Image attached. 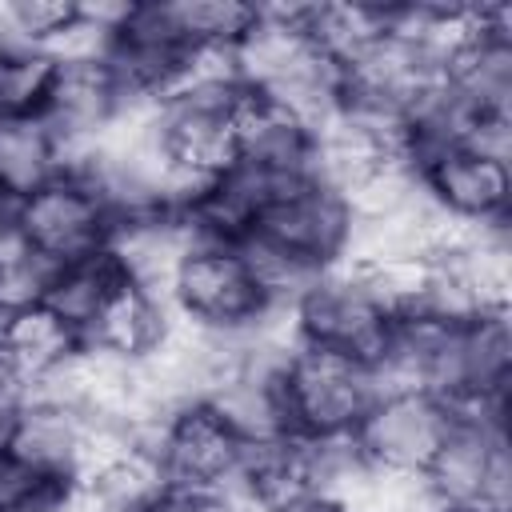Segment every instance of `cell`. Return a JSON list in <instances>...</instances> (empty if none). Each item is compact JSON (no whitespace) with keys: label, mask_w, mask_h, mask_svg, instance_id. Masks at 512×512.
Returning a JSON list of instances; mask_svg holds the SVG:
<instances>
[{"label":"cell","mask_w":512,"mask_h":512,"mask_svg":"<svg viewBox=\"0 0 512 512\" xmlns=\"http://www.w3.org/2000/svg\"><path fill=\"white\" fill-rule=\"evenodd\" d=\"M20 248V236H16V220H12V204L0 200V264Z\"/></svg>","instance_id":"obj_25"},{"label":"cell","mask_w":512,"mask_h":512,"mask_svg":"<svg viewBox=\"0 0 512 512\" xmlns=\"http://www.w3.org/2000/svg\"><path fill=\"white\" fill-rule=\"evenodd\" d=\"M296 512H348V508H340V504H332V500H312V504H304V508H296Z\"/></svg>","instance_id":"obj_26"},{"label":"cell","mask_w":512,"mask_h":512,"mask_svg":"<svg viewBox=\"0 0 512 512\" xmlns=\"http://www.w3.org/2000/svg\"><path fill=\"white\" fill-rule=\"evenodd\" d=\"M48 276H52V264L40 260L36 252H28V248L20 244V248L0 264V312L44 300Z\"/></svg>","instance_id":"obj_21"},{"label":"cell","mask_w":512,"mask_h":512,"mask_svg":"<svg viewBox=\"0 0 512 512\" xmlns=\"http://www.w3.org/2000/svg\"><path fill=\"white\" fill-rule=\"evenodd\" d=\"M144 512H240L228 492H188V488H160Z\"/></svg>","instance_id":"obj_23"},{"label":"cell","mask_w":512,"mask_h":512,"mask_svg":"<svg viewBox=\"0 0 512 512\" xmlns=\"http://www.w3.org/2000/svg\"><path fill=\"white\" fill-rule=\"evenodd\" d=\"M288 324L296 344L372 364L384 352L396 320L376 304V296L348 264H336L296 296V304L288 308Z\"/></svg>","instance_id":"obj_6"},{"label":"cell","mask_w":512,"mask_h":512,"mask_svg":"<svg viewBox=\"0 0 512 512\" xmlns=\"http://www.w3.org/2000/svg\"><path fill=\"white\" fill-rule=\"evenodd\" d=\"M172 320H176V312L164 292L124 280L112 292V300L100 308V316L88 324L84 344L96 352H108L116 360H144L164 340Z\"/></svg>","instance_id":"obj_14"},{"label":"cell","mask_w":512,"mask_h":512,"mask_svg":"<svg viewBox=\"0 0 512 512\" xmlns=\"http://www.w3.org/2000/svg\"><path fill=\"white\" fill-rule=\"evenodd\" d=\"M128 108L132 100L124 96L108 60H84V64H56L40 116L68 148V160H76L80 152L100 144Z\"/></svg>","instance_id":"obj_11"},{"label":"cell","mask_w":512,"mask_h":512,"mask_svg":"<svg viewBox=\"0 0 512 512\" xmlns=\"http://www.w3.org/2000/svg\"><path fill=\"white\" fill-rule=\"evenodd\" d=\"M124 268L116 264V256L104 248V252H92L84 260H72V264H56L52 276H48V288H44V304L68 320L80 340L88 332V324L100 316V308L112 300V292L124 284Z\"/></svg>","instance_id":"obj_17"},{"label":"cell","mask_w":512,"mask_h":512,"mask_svg":"<svg viewBox=\"0 0 512 512\" xmlns=\"http://www.w3.org/2000/svg\"><path fill=\"white\" fill-rule=\"evenodd\" d=\"M52 72L56 64L40 48H0V116H40Z\"/></svg>","instance_id":"obj_20"},{"label":"cell","mask_w":512,"mask_h":512,"mask_svg":"<svg viewBox=\"0 0 512 512\" xmlns=\"http://www.w3.org/2000/svg\"><path fill=\"white\" fill-rule=\"evenodd\" d=\"M452 424L456 408L432 392H384L364 412L352 444L372 468L424 476L452 436Z\"/></svg>","instance_id":"obj_8"},{"label":"cell","mask_w":512,"mask_h":512,"mask_svg":"<svg viewBox=\"0 0 512 512\" xmlns=\"http://www.w3.org/2000/svg\"><path fill=\"white\" fill-rule=\"evenodd\" d=\"M168 304L184 324L216 336H252L272 312H284L264 300L236 244L220 240H196L184 252L168 284Z\"/></svg>","instance_id":"obj_4"},{"label":"cell","mask_w":512,"mask_h":512,"mask_svg":"<svg viewBox=\"0 0 512 512\" xmlns=\"http://www.w3.org/2000/svg\"><path fill=\"white\" fill-rule=\"evenodd\" d=\"M68 148L44 116H0V200L20 204L68 172Z\"/></svg>","instance_id":"obj_15"},{"label":"cell","mask_w":512,"mask_h":512,"mask_svg":"<svg viewBox=\"0 0 512 512\" xmlns=\"http://www.w3.org/2000/svg\"><path fill=\"white\" fill-rule=\"evenodd\" d=\"M32 396H36L32 372H24V368L0 348V432H4V424H12V420L32 404Z\"/></svg>","instance_id":"obj_22"},{"label":"cell","mask_w":512,"mask_h":512,"mask_svg":"<svg viewBox=\"0 0 512 512\" xmlns=\"http://www.w3.org/2000/svg\"><path fill=\"white\" fill-rule=\"evenodd\" d=\"M428 200L468 228L508 224L512 212V164L492 160L464 144H440L412 160Z\"/></svg>","instance_id":"obj_10"},{"label":"cell","mask_w":512,"mask_h":512,"mask_svg":"<svg viewBox=\"0 0 512 512\" xmlns=\"http://www.w3.org/2000/svg\"><path fill=\"white\" fill-rule=\"evenodd\" d=\"M240 96H244L240 84H184L156 104L152 112L156 148L184 184L208 188L216 176H224L236 164L232 120Z\"/></svg>","instance_id":"obj_3"},{"label":"cell","mask_w":512,"mask_h":512,"mask_svg":"<svg viewBox=\"0 0 512 512\" xmlns=\"http://www.w3.org/2000/svg\"><path fill=\"white\" fill-rule=\"evenodd\" d=\"M232 244H236L244 268L252 272L256 288L264 292V300H268L272 308H292L296 296L320 276L312 264H304L300 256H292L288 248L272 244V240L260 236V232H244V236H236Z\"/></svg>","instance_id":"obj_18"},{"label":"cell","mask_w":512,"mask_h":512,"mask_svg":"<svg viewBox=\"0 0 512 512\" xmlns=\"http://www.w3.org/2000/svg\"><path fill=\"white\" fill-rule=\"evenodd\" d=\"M240 512H296L324 500L320 488V444L308 436H280L252 444L228 488Z\"/></svg>","instance_id":"obj_12"},{"label":"cell","mask_w":512,"mask_h":512,"mask_svg":"<svg viewBox=\"0 0 512 512\" xmlns=\"http://www.w3.org/2000/svg\"><path fill=\"white\" fill-rule=\"evenodd\" d=\"M80 344H84L80 332L68 320H60L44 300L0 312V348L24 372H32V380H40L56 364H64Z\"/></svg>","instance_id":"obj_16"},{"label":"cell","mask_w":512,"mask_h":512,"mask_svg":"<svg viewBox=\"0 0 512 512\" xmlns=\"http://www.w3.org/2000/svg\"><path fill=\"white\" fill-rule=\"evenodd\" d=\"M12 220L20 244L40 260H48L52 268L104 252L116 232L112 208L104 204L96 184L76 168L60 172L52 184L12 204Z\"/></svg>","instance_id":"obj_5"},{"label":"cell","mask_w":512,"mask_h":512,"mask_svg":"<svg viewBox=\"0 0 512 512\" xmlns=\"http://www.w3.org/2000/svg\"><path fill=\"white\" fill-rule=\"evenodd\" d=\"M164 8H168L176 36L192 52L232 48L256 16V4H244V0H164Z\"/></svg>","instance_id":"obj_19"},{"label":"cell","mask_w":512,"mask_h":512,"mask_svg":"<svg viewBox=\"0 0 512 512\" xmlns=\"http://www.w3.org/2000/svg\"><path fill=\"white\" fill-rule=\"evenodd\" d=\"M308 12L312 4H256L252 24L232 44V64L244 92L272 96L316 128L336 112L344 72L316 44Z\"/></svg>","instance_id":"obj_1"},{"label":"cell","mask_w":512,"mask_h":512,"mask_svg":"<svg viewBox=\"0 0 512 512\" xmlns=\"http://www.w3.org/2000/svg\"><path fill=\"white\" fill-rule=\"evenodd\" d=\"M280 388L292 436L308 440H348L380 396L368 364L308 344H296L288 352Z\"/></svg>","instance_id":"obj_2"},{"label":"cell","mask_w":512,"mask_h":512,"mask_svg":"<svg viewBox=\"0 0 512 512\" xmlns=\"http://www.w3.org/2000/svg\"><path fill=\"white\" fill-rule=\"evenodd\" d=\"M140 444L156 460L164 488L228 492L248 444L224 424L212 404H184L140 432Z\"/></svg>","instance_id":"obj_7"},{"label":"cell","mask_w":512,"mask_h":512,"mask_svg":"<svg viewBox=\"0 0 512 512\" xmlns=\"http://www.w3.org/2000/svg\"><path fill=\"white\" fill-rule=\"evenodd\" d=\"M44 480L32 472V468H24L12 452H8V444L0 440V512H12L20 500H28L36 488H40Z\"/></svg>","instance_id":"obj_24"},{"label":"cell","mask_w":512,"mask_h":512,"mask_svg":"<svg viewBox=\"0 0 512 512\" xmlns=\"http://www.w3.org/2000/svg\"><path fill=\"white\" fill-rule=\"evenodd\" d=\"M236 136V164L272 172V176H312V140L316 128L296 116L288 104L272 96L244 92L232 120Z\"/></svg>","instance_id":"obj_13"},{"label":"cell","mask_w":512,"mask_h":512,"mask_svg":"<svg viewBox=\"0 0 512 512\" xmlns=\"http://www.w3.org/2000/svg\"><path fill=\"white\" fill-rule=\"evenodd\" d=\"M352 228L356 224H352L348 200L340 192L324 188L320 180L304 176V180L288 184L256 216V224L248 232H260L272 244H280L292 256H300L304 264H312L316 272H328V268L348 260Z\"/></svg>","instance_id":"obj_9"}]
</instances>
